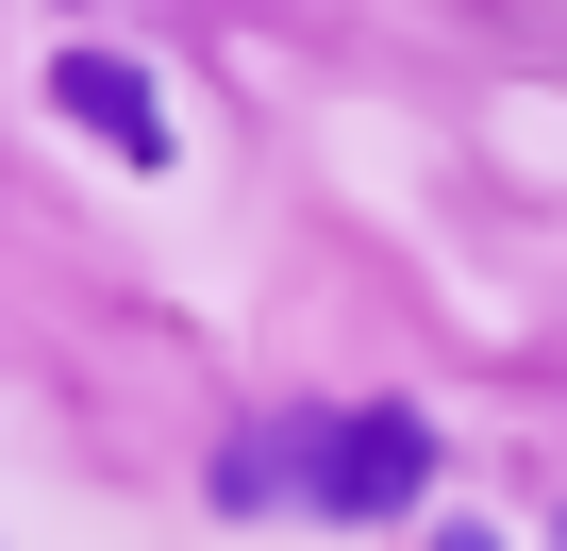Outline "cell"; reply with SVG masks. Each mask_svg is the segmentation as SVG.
<instances>
[{
    "instance_id": "obj_3",
    "label": "cell",
    "mask_w": 567,
    "mask_h": 551,
    "mask_svg": "<svg viewBox=\"0 0 567 551\" xmlns=\"http://www.w3.org/2000/svg\"><path fill=\"white\" fill-rule=\"evenodd\" d=\"M434 551H501V534H434Z\"/></svg>"
},
{
    "instance_id": "obj_2",
    "label": "cell",
    "mask_w": 567,
    "mask_h": 551,
    "mask_svg": "<svg viewBox=\"0 0 567 551\" xmlns=\"http://www.w3.org/2000/svg\"><path fill=\"white\" fill-rule=\"evenodd\" d=\"M51 101L117 151V167H167V101H151V68H117V51H68L51 68Z\"/></svg>"
},
{
    "instance_id": "obj_1",
    "label": "cell",
    "mask_w": 567,
    "mask_h": 551,
    "mask_svg": "<svg viewBox=\"0 0 567 551\" xmlns=\"http://www.w3.org/2000/svg\"><path fill=\"white\" fill-rule=\"evenodd\" d=\"M417 484H434V435H417V418H334V435H318V501H334V518H401Z\"/></svg>"
}]
</instances>
